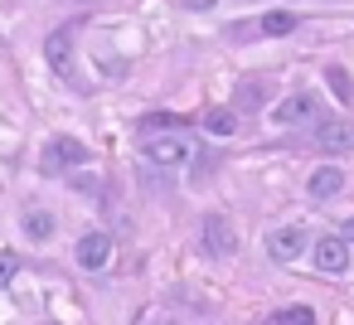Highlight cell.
Here are the masks:
<instances>
[{"mask_svg": "<svg viewBox=\"0 0 354 325\" xmlns=\"http://www.w3.org/2000/svg\"><path fill=\"white\" fill-rule=\"evenodd\" d=\"M344 189V170L339 165H320V170H310V180H306V194L310 199H335Z\"/></svg>", "mask_w": 354, "mask_h": 325, "instance_id": "9c48e42d", "label": "cell"}, {"mask_svg": "<svg viewBox=\"0 0 354 325\" xmlns=\"http://www.w3.org/2000/svg\"><path fill=\"white\" fill-rule=\"evenodd\" d=\"M238 102L243 107H262V83H243L238 88Z\"/></svg>", "mask_w": 354, "mask_h": 325, "instance_id": "2e32d148", "label": "cell"}, {"mask_svg": "<svg viewBox=\"0 0 354 325\" xmlns=\"http://www.w3.org/2000/svg\"><path fill=\"white\" fill-rule=\"evenodd\" d=\"M68 49H73V30H54L49 44H44V59H49L59 73H68Z\"/></svg>", "mask_w": 354, "mask_h": 325, "instance_id": "30bf717a", "label": "cell"}, {"mask_svg": "<svg viewBox=\"0 0 354 325\" xmlns=\"http://www.w3.org/2000/svg\"><path fill=\"white\" fill-rule=\"evenodd\" d=\"M204 131H209V136H233V131H238V117H233L228 107H209V112H204Z\"/></svg>", "mask_w": 354, "mask_h": 325, "instance_id": "7c38bea8", "label": "cell"}, {"mask_svg": "<svg viewBox=\"0 0 354 325\" xmlns=\"http://www.w3.org/2000/svg\"><path fill=\"white\" fill-rule=\"evenodd\" d=\"M141 151H146V160H151V165H165V170H175V165H185V160H189V146H185L180 136H146V141H141Z\"/></svg>", "mask_w": 354, "mask_h": 325, "instance_id": "8992f818", "label": "cell"}, {"mask_svg": "<svg viewBox=\"0 0 354 325\" xmlns=\"http://www.w3.org/2000/svg\"><path fill=\"white\" fill-rule=\"evenodd\" d=\"M20 223H25V238H35V243H49V238H54V219H49L44 209H30Z\"/></svg>", "mask_w": 354, "mask_h": 325, "instance_id": "4fadbf2b", "label": "cell"}, {"mask_svg": "<svg viewBox=\"0 0 354 325\" xmlns=\"http://www.w3.org/2000/svg\"><path fill=\"white\" fill-rule=\"evenodd\" d=\"M325 83L335 88V98H339V102H354V83H349V73H344V68H325Z\"/></svg>", "mask_w": 354, "mask_h": 325, "instance_id": "5bb4252c", "label": "cell"}, {"mask_svg": "<svg viewBox=\"0 0 354 325\" xmlns=\"http://www.w3.org/2000/svg\"><path fill=\"white\" fill-rule=\"evenodd\" d=\"M315 112H320V98L315 93H291V98H281L267 112V122L272 127H306V122H315Z\"/></svg>", "mask_w": 354, "mask_h": 325, "instance_id": "6da1fadb", "label": "cell"}, {"mask_svg": "<svg viewBox=\"0 0 354 325\" xmlns=\"http://www.w3.org/2000/svg\"><path fill=\"white\" fill-rule=\"evenodd\" d=\"M15 272H20V257H15V252H0V286H6Z\"/></svg>", "mask_w": 354, "mask_h": 325, "instance_id": "e0dca14e", "label": "cell"}, {"mask_svg": "<svg viewBox=\"0 0 354 325\" xmlns=\"http://www.w3.org/2000/svg\"><path fill=\"white\" fill-rule=\"evenodd\" d=\"M185 6H189V10H214L218 0H185Z\"/></svg>", "mask_w": 354, "mask_h": 325, "instance_id": "ac0fdd59", "label": "cell"}, {"mask_svg": "<svg viewBox=\"0 0 354 325\" xmlns=\"http://www.w3.org/2000/svg\"><path fill=\"white\" fill-rule=\"evenodd\" d=\"M310 262H315V272L339 277V272H349V243L335 238V233H320V238L310 243Z\"/></svg>", "mask_w": 354, "mask_h": 325, "instance_id": "3957f363", "label": "cell"}, {"mask_svg": "<svg viewBox=\"0 0 354 325\" xmlns=\"http://www.w3.org/2000/svg\"><path fill=\"white\" fill-rule=\"evenodd\" d=\"M83 160H88V146H83L78 136H54V141L44 146V156H39L44 175H64V170H73V165H83Z\"/></svg>", "mask_w": 354, "mask_h": 325, "instance_id": "7a4b0ae2", "label": "cell"}, {"mask_svg": "<svg viewBox=\"0 0 354 325\" xmlns=\"http://www.w3.org/2000/svg\"><path fill=\"white\" fill-rule=\"evenodd\" d=\"M344 238H354V214H349V219H344Z\"/></svg>", "mask_w": 354, "mask_h": 325, "instance_id": "d6986e66", "label": "cell"}, {"mask_svg": "<svg viewBox=\"0 0 354 325\" xmlns=\"http://www.w3.org/2000/svg\"><path fill=\"white\" fill-rule=\"evenodd\" d=\"M204 252H214V257L238 252V228H233L228 214H204Z\"/></svg>", "mask_w": 354, "mask_h": 325, "instance_id": "277c9868", "label": "cell"}, {"mask_svg": "<svg viewBox=\"0 0 354 325\" xmlns=\"http://www.w3.org/2000/svg\"><path fill=\"white\" fill-rule=\"evenodd\" d=\"M306 243H310V238H306V228H301V223L272 228V233H267V257H272V262H291V257H301V252H306Z\"/></svg>", "mask_w": 354, "mask_h": 325, "instance_id": "5b68a950", "label": "cell"}, {"mask_svg": "<svg viewBox=\"0 0 354 325\" xmlns=\"http://www.w3.org/2000/svg\"><path fill=\"white\" fill-rule=\"evenodd\" d=\"M136 325H156V320H136Z\"/></svg>", "mask_w": 354, "mask_h": 325, "instance_id": "ffe728a7", "label": "cell"}, {"mask_svg": "<svg viewBox=\"0 0 354 325\" xmlns=\"http://www.w3.org/2000/svg\"><path fill=\"white\" fill-rule=\"evenodd\" d=\"M73 257H78L83 272H102V267L112 262V238H107V233H83L78 248H73Z\"/></svg>", "mask_w": 354, "mask_h": 325, "instance_id": "52a82bcc", "label": "cell"}, {"mask_svg": "<svg viewBox=\"0 0 354 325\" xmlns=\"http://www.w3.org/2000/svg\"><path fill=\"white\" fill-rule=\"evenodd\" d=\"M296 30V15L291 10H267L262 20H257V35H267V39H281V35H291Z\"/></svg>", "mask_w": 354, "mask_h": 325, "instance_id": "8fae6325", "label": "cell"}, {"mask_svg": "<svg viewBox=\"0 0 354 325\" xmlns=\"http://www.w3.org/2000/svg\"><path fill=\"white\" fill-rule=\"evenodd\" d=\"M272 325H315V310H310V306H291V310H281Z\"/></svg>", "mask_w": 354, "mask_h": 325, "instance_id": "9a60e30c", "label": "cell"}, {"mask_svg": "<svg viewBox=\"0 0 354 325\" xmlns=\"http://www.w3.org/2000/svg\"><path fill=\"white\" fill-rule=\"evenodd\" d=\"M315 146L330 151V156H344V151H354V127L349 122H320L315 127Z\"/></svg>", "mask_w": 354, "mask_h": 325, "instance_id": "ba28073f", "label": "cell"}]
</instances>
